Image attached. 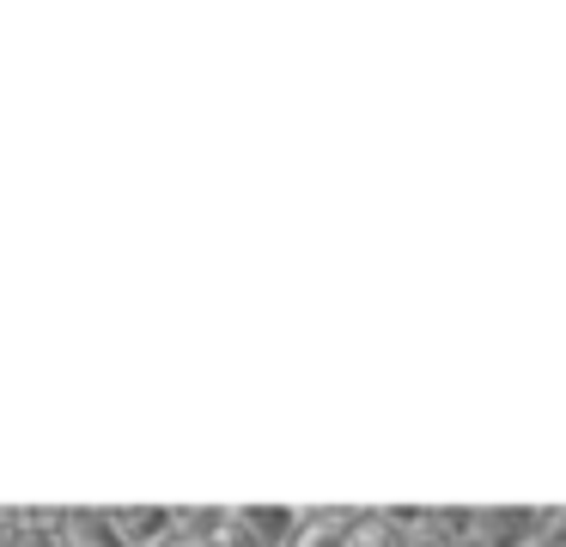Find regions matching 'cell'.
Here are the masks:
<instances>
[{
	"label": "cell",
	"mask_w": 566,
	"mask_h": 547,
	"mask_svg": "<svg viewBox=\"0 0 566 547\" xmlns=\"http://www.w3.org/2000/svg\"><path fill=\"white\" fill-rule=\"evenodd\" d=\"M536 547H566V505H554L548 517H542V535H536Z\"/></svg>",
	"instance_id": "cell-5"
},
{
	"label": "cell",
	"mask_w": 566,
	"mask_h": 547,
	"mask_svg": "<svg viewBox=\"0 0 566 547\" xmlns=\"http://www.w3.org/2000/svg\"><path fill=\"white\" fill-rule=\"evenodd\" d=\"M347 529H354L347 517H317V523L305 517L293 535V547H347Z\"/></svg>",
	"instance_id": "cell-4"
},
{
	"label": "cell",
	"mask_w": 566,
	"mask_h": 547,
	"mask_svg": "<svg viewBox=\"0 0 566 547\" xmlns=\"http://www.w3.org/2000/svg\"><path fill=\"white\" fill-rule=\"evenodd\" d=\"M542 517L548 511H536V505H505V511H475L469 523H475L481 547H536Z\"/></svg>",
	"instance_id": "cell-2"
},
{
	"label": "cell",
	"mask_w": 566,
	"mask_h": 547,
	"mask_svg": "<svg viewBox=\"0 0 566 547\" xmlns=\"http://www.w3.org/2000/svg\"><path fill=\"white\" fill-rule=\"evenodd\" d=\"M298 523L305 517H298L293 505H238L220 517L213 547H293Z\"/></svg>",
	"instance_id": "cell-1"
},
{
	"label": "cell",
	"mask_w": 566,
	"mask_h": 547,
	"mask_svg": "<svg viewBox=\"0 0 566 547\" xmlns=\"http://www.w3.org/2000/svg\"><path fill=\"white\" fill-rule=\"evenodd\" d=\"M104 529L123 547H165L177 535V511H153V505H123L104 517Z\"/></svg>",
	"instance_id": "cell-3"
}]
</instances>
